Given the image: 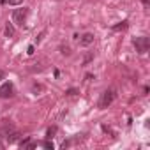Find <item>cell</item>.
I'll return each instance as SVG.
<instances>
[{
	"label": "cell",
	"instance_id": "6da1fadb",
	"mask_svg": "<svg viewBox=\"0 0 150 150\" xmlns=\"http://www.w3.org/2000/svg\"><path fill=\"white\" fill-rule=\"evenodd\" d=\"M115 97H117V92H115L113 88L104 90V92H103V96H101V101H99V108H101V110L108 108V106L115 101Z\"/></svg>",
	"mask_w": 150,
	"mask_h": 150
},
{
	"label": "cell",
	"instance_id": "7a4b0ae2",
	"mask_svg": "<svg viewBox=\"0 0 150 150\" xmlns=\"http://www.w3.org/2000/svg\"><path fill=\"white\" fill-rule=\"evenodd\" d=\"M27 16H28V7H20V9L13 11V20H14L16 25H23Z\"/></svg>",
	"mask_w": 150,
	"mask_h": 150
},
{
	"label": "cell",
	"instance_id": "3957f363",
	"mask_svg": "<svg viewBox=\"0 0 150 150\" xmlns=\"http://www.w3.org/2000/svg\"><path fill=\"white\" fill-rule=\"evenodd\" d=\"M132 44H134V48H136L138 53H146L148 46H150V41H148V37H136L132 41Z\"/></svg>",
	"mask_w": 150,
	"mask_h": 150
},
{
	"label": "cell",
	"instance_id": "277c9868",
	"mask_svg": "<svg viewBox=\"0 0 150 150\" xmlns=\"http://www.w3.org/2000/svg\"><path fill=\"white\" fill-rule=\"evenodd\" d=\"M13 96V83H4L2 87H0V97L2 99H7V97H11Z\"/></svg>",
	"mask_w": 150,
	"mask_h": 150
},
{
	"label": "cell",
	"instance_id": "5b68a950",
	"mask_svg": "<svg viewBox=\"0 0 150 150\" xmlns=\"http://www.w3.org/2000/svg\"><path fill=\"white\" fill-rule=\"evenodd\" d=\"M80 42H81V46H90V44L94 42V34H92V32L83 34V35H81V39H80Z\"/></svg>",
	"mask_w": 150,
	"mask_h": 150
},
{
	"label": "cell",
	"instance_id": "8992f818",
	"mask_svg": "<svg viewBox=\"0 0 150 150\" xmlns=\"http://www.w3.org/2000/svg\"><path fill=\"white\" fill-rule=\"evenodd\" d=\"M13 131H14V127H13L11 124H7V125H6V127L2 129V131H0V136H9V134H11Z\"/></svg>",
	"mask_w": 150,
	"mask_h": 150
},
{
	"label": "cell",
	"instance_id": "52a82bcc",
	"mask_svg": "<svg viewBox=\"0 0 150 150\" xmlns=\"http://www.w3.org/2000/svg\"><path fill=\"white\" fill-rule=\"evenodd\" d=\"M6 35H7V37H13V35H14V27H13L11 23H7V27H6Z\"/></svg>",
	"mask_w": 150,
	"mask_h": 150
},
{
	"label": "cell",
	"instance_id": "ba28073f",
	"mask_svg": "<svg viewBox=\"0 0 150 150\" xmlns=\"http://www.w3.org/2000/svg\"><path fill=\"white\" fill-rule=\"evenodd\" d=\"M60 53L67 57V55H71V48L69 46H60Z\"/></svg>",
	"mask_w": 150,
	"mask_h": 150
},
{
	"label": "cell",
	"instance_id": "9c48e42d",
	"mask_svg": "<svg viewBox=\"0 0 150 150\" xmlns=\"http://www.w3.org/2000/svg\"><path fill=\"white\" fill-rule=\"evenodd\" d=\"M55 134H57V127H50V129H48V132H46V136H48L50 139H51Z\"/></svg>",
	"mask_w": 150,
	"mask_h": 150
},
{
	"label": "cell",
	"instance_id": "30bf717a",
	"mask_svg": "<svg viewBox=\"0 0 150 150\" xmlns=\"http://www.w3.org/2000/svg\"><path fill=\"white\" fill-rule=\"evenodd\" d=\"M42 146H44V148H48V150H53V148H55L53 141H44V143H42Z\"/></svg>",
	"mask_w": 150,
	"mask_h": 150
},
{
	"label": "cell",
	"instance_id": "8fae6325",
	"mask_svg": "<svg viewBox=\"0 0 150 150\" xmlns=\"http://www.w3.org/2000/svg\"><path fill=\"white\" fill-rule=\"evenodd\" d=\"M9 4L11 6H20V4H23V0H9Z\"/></svg>",
	"mask_w": 150,
	"mask_h": 150
},
{
	"label": "cell",
	"instance_id": "7c38bea8",
	"mask_svg": "<svg viewBox=\"0 0 150 150\" xmlns=\"http://www.w3.org/2000/svg\"><path fill=\"white\" fill-rule=\"evenodd\" d=\"M125 27H127V23H125V21H122V25H115L113 28H115V30H120V28H125Z\"/></svg>",
	"mask_w": 150,
	"mask_h": 150
},
{
	"label": "cell",
	"instance_id": "4fadbf2b",
	"mask_svg": "<svg viewBox=\"0 0 150 150\" xmlns=\"http://www.w3.org/2000/svg\"><path fill=\"white\" fill-rule=\"evenodd\" d=\"M92 57H94V55H92V53H88V55H87V57H85V60H83V64H85V65H87V64H88V62H90V60H92Z\"/></svg>",
	"mask_w": 150,
	"mask_h": 150
},
{
	"label": "cell",
	"instance_id": "5bb4252c",
	"mask_svg": "<svg viewBox=\"0 0 150 150\" xmlns=\"http://www.w3.org/2000/svg\"><path fill=\"white\" fill-rule=\"evenodd\" d=\"M28 55H34V46H28V51H27Z\"/></svg>",
	"mask_w": 150,
	"mask_h": 150
},
{
	"label": "cell",
	"instance_id": "9a60e30c",
	"mask_svg": "<svg viewBox=\"0 0 150 150\" xmlns=\"http://www.w3.org/2000/svg\"><path fill=\"white\" fill-rule=\"evenodd\" d=\"M67 94H69V96H74V94H76V90H74V88H71V90H67Z\"/></svg>",
	"mask_w": 150,
	"mask_h": 150
},
{
	"label": "cell",
	"instance_id": "2e32d148",
	"mask_svg": "<svg viewBox=\"0 0 150 150\" xmlns=\"http://www.w3.org/2000/svg\"><path fill=\"white\" fill-rule=\"evenodd\" d=\"M141 2H143L145 6H148V2H150V0H141Z\"/></svg>",
	"mask_w": 150,
	"mask_h": 150
},
{
	"label": "cell",
	"instance_id": "e0dca14e",
	"mask_svg": "<svg viewBox=\"0 0 150 150\" xmlns=\"http://www.w3.org/2000/svg\"><path fill=\"white\" fill-rule=\"evenodd\" d=\"M4 78V71H0V80H2Z\"/></svg>",
	"mask_w": 150,
	"mask_h": 150
},
{
	"label": "cell",
	"instance_id": "ac0fdd59",
	"mask_svg": "<svg viewBox=\"0 0 150 150\" xmlns=\"http://www.w3.org/2000/svg\"><path fill=\"white\" fill-rule=\"evenodd\" d=\"M0 146H2V145H0Z\"/></svg>",
	"mask_w": 150,
	"mask_h": 150
}]
</instances>
